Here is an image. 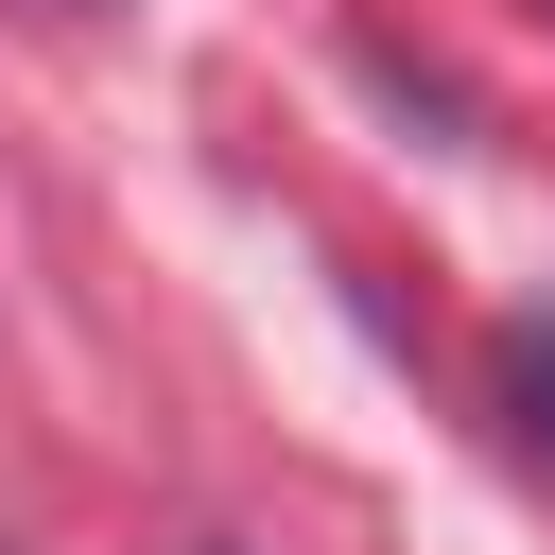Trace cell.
<instances>
[{"label":"cell","mask_w":555,"mask_h":555,"mask_svg":"<svg viewBox=\"0 0 555 555\" xmlns=\"http://www.w3.org/2000/svg\"><path fill=\"white\" fill-rule=\"evenodd\" d=\"M503 434L555 468V295H538V312H503Z\"/></svg>","instance_id":"6da1fadb"}]
</instances>
